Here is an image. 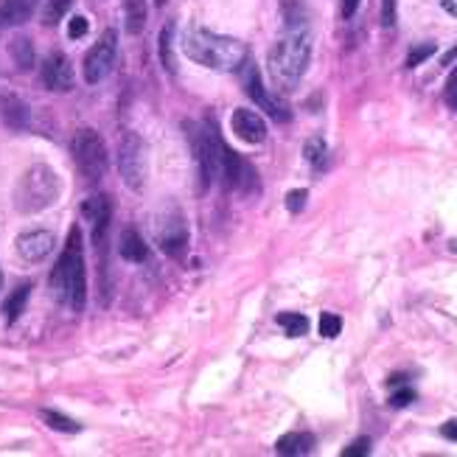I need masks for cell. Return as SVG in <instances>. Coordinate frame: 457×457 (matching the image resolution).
<instances>
[{
	"label": "cell",
	"mask_w": 457,
	"mask_h": 457,
	"mask_svg": "<svg viewBox=\"0 0 457 457\" xmlns=\"http://www.w3.org/2000/svg\"><path fill=\"white\" fill-rule=\"evenodd\" d=\"M309 59H312V31L306 23L289 20L287 34L272 46L267 59L272 82L281 90H295L309 68Z\"/></svg>",
	"instance_id": "1"
},
{
	"label": "cell",
	"mask_w": 457,
	"mask_h": 457,
	"mask_svg": "<svg viewBox=\"0 0 457 457\" xmlns=\"http://www.w3.org/2000/svg\"><path fill=\"white\" fill-rule=\"evenodd\" d=\"M183 51L196 65L211 68V71H238L247 59V48L242 39L216 34L205 26H188L183 34Z\"/></svg>",
	"instance_id": "2"
},
{
	"label": "cell",
	"mask_w": 457,
	"mask_h": 457,
	"mask_svg": "<svg viewBox=\"0 0 457 457\" xmlns=\"http://www.w3.org/2000/svg\"><path fill=\"white\" fill-rule=\"evenodd\" d=\"M51 292L59 303L73 312H82L87 303V270H85V250H82V230L71 228L65 250L59 255L56 267L51 270Z\"/></svg>",
	"instance_id": "3"
},
{
	"label": "cell",
	"mask_w": 457,
	"mask_h": 457,
	"mask_svg": "<svg viewBox=\"0 0 457 457\" xmlns=\"http://www.w3.org/2000/svg\"><path fill=\"white\" fill-rule=\"evenodd\" d=\"M59 194H62L59 174L46 163H37L20 177V183L14 188V208L20 213H39L51 208L59 200Z\"/></svg>",
	"instance_id": "4"
},
{
	"label": "cell",
	"mask_w": 457,
	"mask_h": 457,
	"mask_svg": "<svg viewBox=\"0 0 457 457\" xmlns=\"http://www.w3.org/2000/svg\"><path fill=\"white\" fill-rule=\"evenodd\" d=\"M191 152L196 161V174H200V194H205L213 180H220L222 171V157H225V141L220 137V127H213V121H205L203 127L186 124Z\"/></svg>",
	"instance_id": "5"
},
{
	"label": "cell",
	"mask_w": 457,
	"mask_h": 457,
	"mask_svg": "<svg viewBox=\"0 0 457 457\" xmlns=\"http://www.w3.org/2000/svg\"><path fill=\"white\" fill-rule=\"evenodd\" d=\"M71 152H73L79 174H82L87 183L102 180L104 171H107V146L102 141V135H98L96 129H90V127L79 129L73 135Z\"/></svg>",
	"instance_id": "6"
},
{
	"label": "cell",
	"mask_w": 457,
	"mask_h": 457,
	"mask_svg": "<svg viewBox=\"0 0 457 457\" xmlns=\"http://www.w3.org/2000/svg\"><path fill=\"white\" fill-rule=\"evenodd\" d=\"M118 171H121V180L132 188L141 191L146 180V146L141 141V135L124 132L121 144H118Z\"/></svg>",
	"instance_id": "7"
},
{
	"label": "cell",
	"mask_w": 457,
	"mask_h": 457,
	"mask_svg": "<svg viewBox=\"0 0 457 457\" xmlns=\"http://www.w3.org/2000/svg\"><path fill=\"white\" fill-rule=\"evenodd\" d=\"M82 216L85 222L93 228V245L102 255V264H107V230H110V220H112V203L104 194H93L82 203Z\"/></svg>",
	"instance_id": "8"
},
{
	"label": "cell",
	"mask_w": 457,
	"mask_h": 457,
	"mask_svg": "<svg viewBox=\"0 0 457 457\" xmlns=\"http://www.w3.org/2000/svg\"><path fill=\"white\" fill-rule=\"evenodd\" d=\"M115 54H118V34L112 31V29H107L104 34H102V39L87 51V56H85V65H82V71H85V82L87 85H98L102 79L112 71V65H115Z\"/></svg>",
	"instance_id": "9"
},
{
	"label": "cell",
	"mask_w": 457,
	"mask_h": 457,
	"mask_svg": "<svg viewBox=\"0 0 457 457\" xmlns=\"http://www.w3.org/2000/svg\"><path fill=\"white\" fill-rule=\"evenodd\" d=\"M238 73H242V82H245V90H247V96L253 98V102L262 107L270 118H275V121H289L292 118V112L278 102L275 96H270L267 93V87H264V82H262V73H258V68L250 62V59H245L242 62V68H238Z\"/></svg>",
	"instance_id": "10"
},
{
	"label": "cell",
	"mask_w": 457,
	"mask_h": 457,
	"mask_svg": "<svg viewBox=\"0 0 457 457\" xmlns=\"http://www.w3.org/2000/svg\"><path fill=\"white\" fill-rule=\"evenodd\" d=\"M39 76H43V85L54 93L73 90V65L62 51H54L46 56L43 68H39Z\"/></svg>",
	"instance_id": "11"
},
{
	"label": "cell",
	"mask_w": 457,
	"mask_h": 457,
	"mask_svg": "<svg viewBox=\"0 0 457 457\" xmlns=\"http://www.w3.org/2000/svg\"><path fill=\"white\" fill-rule=\"evenodd\" d=\"M157 242H161V250L171 258H183L186 250H188V228H186V220L180 213L169 216L163 220V228L157 230Z\"/></svg>",
	"instance_id": "12"
},
{
	"label": "cell",
	"mask_w": 457,
	"mask_h": 457,
	"mask_svg": "<svg viewBox=\"0 0 457 457\" xmlns=\"http://www.w3.org/2000/svg\"><path fill=\"white\" fill-rule=\"evenodd\" d=\"M54 245H56V238L51 230H29V233L17 236V253L29 264H37V262H43V258H48Z\"/></svg>",
	"instance_id": "13"
},
{
	"label": "cell",
	"mask_w": 457,
	"mask_h": 457,
	"mask_svg": "<svg viewBox=\"0 0 457 457\" xmlns=\"http://www.w3.org/2000/svg\"><path fill=\"white\" fill-rule=\"evenodd\" d=\"M230 127L238 141H245V144H264V137H267V124L255 110H236L230 118Z\"/></svg>",
	"instance_id": "14"
},
{
	"label": "cell",
	"mask_w": 457,
	"mask_h": 457,
	"mask_svg": "<svg viewBox=\"0 0 457 457\" xmlns=\"http://www.w3.org/2000/svg\"><path fill=\"white\" fill-rule=\"evenodd\" d=\"M0 118H4V124L9 129L23 132L31 124V110H29V104L20 96L4 93V96H0Z\"/></svg>",
	"instance_id": "15"
},
{
	"label": "cell",
	"mask_w": 457,
	"mask_h": 457,
	"mask_svg": "<svg viewBox=\"0 0 457 457\" xmlns=\"http://www.w3.org/2000/svg\"><path fill=\"white\" fill-rule=\"evenodd\" d=\"M37 4L39 0H0V31L29 23Z\"/></svg>",
	"instance_id": "16"
},
{
	"label": "cell",
	"mask_w": 457,
	"mask_h": 457,
	"mask_svg": "<svg viewBox=\"0 0 457 457\" xmlns=\"http://www.w3.org/2000/svg\"><path fill=\"white\" fill-rule=\"evenodd\" d=\"M118 253H121V258H124V262H129V264H144L146 258H149V247L144 242V236L137 233V230H132V228H127L121 233V242H118Z\"/></svg>",
	"instance_id": "17"
},
{
	"label": "cell",
	"mask_w": 457,
	"mask_h": 457,
	"mask_svg": "<svg viewBox=\"0 0 457 457\" xmlns=\"http://www.w3.org/2000/svg\"><path fill=\"white\" fill-rule=\"evenodd\" d=\"M314 446H317V441L312 432H287L284 438H278L275 452L287 454V457H301V454L314 452Z\"/></svg>",
	"instance_id": "18"
},
{
	"label": "cell",
	"mask_w": 457,
	"mask_h": 457,
	"mask_svg": "<svg viewBox=\"0 0 457 457\" xmlns=\"http://www.w3.org/2000/svg\"><path fill=\"white\" fill-rule=\"evenodd\" d=\"M29 297H31V284H20L4 303V314H6V323H17L20 314L26 312L29 306Z\"/></svg>",
	"instance_id": "19"
},
{
	"label": "cell",
	"mask_w": 457,
	"mask_h": 457,
	"mask_svg": "<svg viewBox=\"0 0 457 457\" xmlns=\"http://www.w3.org/2000/svg\"><path fill=\"white\" fill-rule=\"evenodd\" d=\"M146 14H149L146 0H124V23H127L129 34H141L144 31Z\"/></svg>",
	"instance_id": "20"
},
{
	"label": "cell",
	"mask_w": 457,
	"mask_h": 457,
	"mask_svg": "<svg viewBox=\"0 0 457 457\" xmlns=\"http://www.w3.org/2000/svg\"><path fill=\"white\" fill-rule=\"evenodd\" d=\"M278 326H281L289 337H303V334H309V317L301 312H281L278 314Z\"/></svg>",
	"instance_id": "21"
},
{
	"label": "cell",
	"mask_w": 457,
	"mask_h": 457,
	"mask_svg": "<svg viewBox=\"0 0 457 457\" xmlns=\"http://www.w3.org/2000/svg\"><path fill=\"white\" fill-rule=\"evenodd\" d=\"M12 56H14V65L20 71H31L34 68V46H31V39L17 37L14 43H12Z\"/></svg>",
	"instance_id": "22"
},
{
	"label": "cell",
	"mask_w": 457,
	"mask_h": 457,
	"mask_svg": "<svg viewBox=\"0 0 457 457\" xmlns=\"http://www.w3.org/2000/svg\"><path fill=\"white\" fill-rule=\"evenodd\" d=\"M39 419H43V421H46L51 429H56V432H68V435H73V432L82 429L73 419H68V415L56 412V410H43V412H39Z\"/></svg>",
	"instance_id": "23"
},
{
	"label": "cell",
	"mask_w": 457,
	"mask_h": 457,
	"mask_svg": "<svg viewBox=\"0 0 457 457\" xmlns=\"http://www.w3.org/2000/svg\"><path fill=\"white\" fill-rule=\"evenodd\" d=\"M303 157L314 166V169H323L326 166V157H328V149H326V141L323 137H312L303 146Z\"/></svg>",
	"instance_id": "24"
},
{
	"label": "cell",
	"mask_w": 457,
	"mask_h": 457,
	"mask_svg": "<svg viewBox=\"0 0 457 457\" xmlns=\"http://www.w3.org/2000/svg\"><path fill=\"white\" fill-rule=\"evenodd\" d=\"M73 0H46V9H43V23L46 26H56L59 20L68 14Z\"/></svg>",
	"instance_id": "25"
},
{
	"label": "cell",
	"mask_w": 457,
	"mask_h": 457,
	"mask_svg": "<svg viewBox=\"0 0 457 457\" xmlns=\"http://www.w3.org/2000/svg\"><path fill=\"white\" fill-rule=\"evenodd\" d=\"M340 331H343V320L337 314H331V312H323L320 314V334L326 337V340H334V337H340Z\"/></svg>",
	"instance_id": "26"
},
{
	"label": "cell",
	"mask_w": 457,
	"mask_h": 457,
	"mask_svg": "<svg viewBox=\"0 0 457 457\" xmlns=\"http://www.w3.org/2000/svg\"><path fill=\"white\" fill-rule=\"evenodd\" d=\"M438 51L435 48V43H424V46H415L412 51H410V56H407V68H419L421 62H427V59Z\"/></svg>",
	"instance_id": "27"
},
{
	"label": "cell",
	"mask_w": 457,
	"mask_h": 457,
	"mask_svg": "<svg viewBox=\"0 0 457 457\" xmlns=\"http://www.w3.org/2000/svg\"><path fill=\"white\" fill-rule=\"evenodd\" d=\"M306 203H309V191L306 188H295V191L287 194V211L289 213H301L306 208Z\"/></svg>",
	"instance_id": "28"
},
{
	"label": "cell",
	"mask_w": 457,
	"mask_h": 457,
	"mask_svg": "<svg viewBox=\"0 0 457 457\" xmlns=\"http://www.w3.org/2000/svg\"><path fill=\"white\" fill-rule=\"evenodd\" d=\"M161 59H163V68L174 71V56H171V26H166L161 31Z\"/></svg>",
	"instance_id": "29"
},
{
	"label": "cell",
	"mask_w": 457,
	"mask_h": 457,
	"mask_svg": "<svg viewBox=\"0 0 457 457\" xmlns=\"http://www.w3.org/2000/svg\"><path fill=\"white\" fill-rule=\"evenodd\" d=\"M444 102H446V107H449V110H454V112H457V68H454V71L449 73V79H446Z\"/></svg>",
	"instance_id": "30"
},
{
	"label": "cell",
	"mask_w": 457,
	"mask_h": 457,
	"mask_svg": "<svg viewBox=\"0 0 457 457\" xmlns=\"http://www.w3.org/2000/svg\"><path fill=\"white\" fill-rule=\"evenodd\" d=\"M412 402H415V390H412V387L395 390V393L390 395V407H395V410H402V407H410Z\"/></svg>",
	"instance_id": "31"
},
{
	"label": "cell",
	"mask_w": 457,
	"mask_h": 457,
	"mask_svg": "<svg viewBox=\"0 0 457 457\" xmlns=\"http://www.w3.org/2000/svg\"><path fill=\"white\" fill-rule=\"evenodd\" d=\"M87 17H82V14H76V17H71V23H68V37L71 39H82L85 34H87Z\"/></svg>",
	"instance_id": "32"
},
{
	"label": "cell",
	"mask_w": 457,
	"mask_h": 457,
	"mask_svg": "<svg viewBox=\"0 0 457 457\" xmlns=\"http://www.w3.org/2000/svg\"><path fill=\"white\" fill-rule=\"evenodd\" d=\"M370 454V438H356L351 446L343 449V457H365Z\"/></svg>",
	"instance_id": "33"
},
{
	"label": "cell",
	"mask_w": 457,
	"mask_h": 457,
	"mask_svg": "<svg viewBox=\"0 0 457 457\" xmlns=\"http://www.w3.org/2000/svg\"><path fill=\"white\" fill-rule=\"evenodd\" d=\"M382 26L385 29L395 26V0H382Z\"/></svg>",
	"instance_id": "34"
},
{
	"label": "cell",
	"mask_w": 457,
	"mask_h": 457,
	"mask_svg": "<svg viewBox=\"0 0 457 457\" xmlns=\"http://www.w3.org/2000/svg\"><path fill=\"white\" fill-rule=\"evenodd\" d=\"M441 435H444V438H449V441H457V419L446 421V424L441 427Z\"/></svg>",
	"instance_id": "35"
},
{
	"label": "cell",
	"mask_w": 457,
	"mask_h": 457,
	"mask_svg": "<svg viewBox=\"0 0 457 457\" xmlns=\"http://www.w3.org/2000/svg\"><path fill=\"white\" fill-rule=\"evenodd\" d=\"M343 4V17H353L356 9H360V0H340Z\"/></svg>",
	"instance_id": "36"
},
{
	"label": "cell",
	"mask_w": 457,
	"mask_h": 457,
	"mask_svg": "<svg viewBox=\"0 0 457 457\" xmlns=\"http://www.w3.org/2000/svg\"><path fill=\"white\" fill-rule=\"evenodd\" d=\"M441 6H444L452 17H457V0H441Z\"/></svg>",
	"instance_id": "37"
},
{
	"label": "cell",
	"mask_w": 457,
	"mask_h": 457,
	"mask_svg": "<svg viewBox=\"0 0 457 457\" xmlns=\"http://www.w3.org/2000/svg\"><path fill=\"white\" fill-rule=\"evenodd\" d=\"M449 250H452V253H457V238H452V242H449Z\"/></svg>",
	"instance_id": "38"
},
{
	"label": "cell",
	"mask_w": 457,
	"mask_h": 457,
	"mask_svg": "<svg viewBox=\"0 0 457 457\" xmlns=\"http://www.w3.org/2000/svg\"><path fill=\"white\" fill-rule=\"evenodd\" d=\"M154 4H157V6H166V4H169V0H154Z\"/></svg>",
	"instance_id": "39"
},
{
	"label": "cell",
	"mask_w": 457,
	"mask_h": 457,
	"mask_svg": "<svg viewBox=\"0 0 457 457\" xmlns=\"http://www.w3.org/2000/svg\"><path fill=\"white\" fill-rule=\"evenodd\" d=\"M0 287H4V272H0Z\"/></svg>",
	"instance_id": "40"
}]
</instances>
